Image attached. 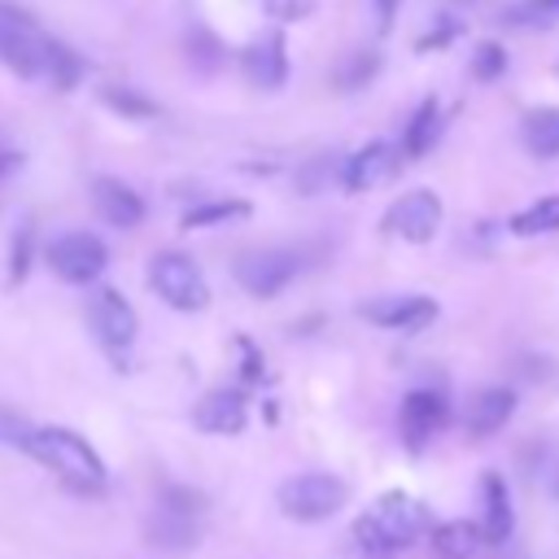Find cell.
Listing matches in <instances>:
<instances>
[{"mask_svg": "<svg viewBox=\"0 0 559 559\" xmlns=\"http://www.w3.org/2000/svg\"><path fill=\"white\" fill-rule=\"evenodd\" d=\"M26 454H31L35 463H44L48 472H57L74 493H105V485H109V467H105L100 450H96L83 432L66 428V424L35 428Z\"/></svg>", "mask_w": 559, "mask_h": 559, "instance_id": "6da1fadb", "label": "cell"}, {"mask_svg": "<svg viewBox=\"0 0 559 559\" xmlns=\"http://www.w3.org/2000/svg\"><path fill=\"white\" fill-rule=\"evenodd\" d=\"M432 528V515L419 498L393 489V493H380L358 520H354V542L367 550V555H397L406 550L411 542H419L424 533Z\"/></svg>", "mask_w": 559, "mask_h": 559, "instance_id": "7a4b0ae2", "label": "cell"}, {"mask_svg": "<svg viewBox=\"0 0 559 559\" xmlns=\"http://www.w3.org/2000/svg\"><path fill=\"white\" fill-rule=\"evenodd\" d=\"M349 502V485L332 472H297L275 489V507L297 524L332 520Z\"/></svg>", "mask_w": 559, "mask_h": 559, "instance_id": "3957f363", "label": "cell"}, {"mask_svg": "<svg viewBox=\"0 0 559 559\" xmlns=\"http://www.w3.org/2000/svg\"><path fill=\"white\" fill-rule=\"evenodd\" d=\"M148 288L170 306V310H205L210 306V284L205 271L183 253V249H157L148 258Z\"/></svg>", "mask_w": 559, "mask_h": 559, "instance_id": "277c9868", "label": "cell"}, {"mask_svg": "<svg viewBox=\"0 0 559 559\" xmlns=\"http://www.w3.org/2000/svg\"><path fill=\"white\" fill-rule=\"evenodd\" d=\"M87 323H92L100 349H105L114 362H127V354H131V345H135V336H140V314H135V306H131L118 288L100 284V288L87 297Z\"/></svg>", "mask_w": 559, "mask_h": 559, "instance_id": "5b68a950", "label": "cell"}, {"mask_svg": "<svg viewBox=\"0 0 559 559\" xmlns=\"http://www.w3.org/2000/svg\"><path fill=\"white\" fill-rule=\"evenodd\" d=\"M301 271V249H288V245H271V249H249L231 262V275L236 284L249 293V297H275L284 293Z\"/></svg>", "mask_w": 559, "mask_h": 559, "instance_id": "8992f818", "label": "cell"}, {"mask_svg": "<svg viewBox=\"0 0 559 559\" xmlns=\"http://www.w3.org/2000/svg\"><path fill=\"white\" fill-rule=\"evenodd\" d=\"M445 424H450V397L441 389H432V384L411 389L402 397V406H397V437H402V445L411 454L428 450L445 432Z\"/></svg>", "mask_w": 559, "mask_h": 559, "instance_id": "52a82bcc", "label": "cell"}, {"mask_svg": "<svg viewBox=\"0 0 559 559\" xmlns=\"http://www.w3.org/2000/svg\"><path fill=\"white\" fill-rule=\"evenodd\" d=\"M441 218H445L441 197H437L432 188H411V192H402V197L384 210L380 227H384L389 236L406 240V245H428V240L437 236Z\"/></svg>", "mask_w": 559, "mask_h": 559, "instance_id": "ba28073f", "label": "cell"}, {"mask_svg": "<svg viewBox=\"0 0 559 559\" xmlns=\"http://www.w3.org/2000/svg\"><path fill=\"white\" fill-rule=\"evenodd\" d=\"M48 266L66 284H96L109 266V249L96 231H66L48 245Z\"/></svg>", "mask_w": 559, "mask_h": 559, "instance_id": "9c48e42d", "label": "cell"}, {"mask_svg": "<svg viewBox=\"0 0 559 559\" xmlns=\"http://www.w3.org/2000/svg\"><path fill=\"white\" fill-rule=\"evenodd\" d=\"M39 26L26 9L0 0V66L13 70L17 79H35L39 74Z\"/></svg>", "mask_w": 559, "mask_h": 559, "instance_id": "30bf717a", "label": "cell"}, {"mask_svg": "<svg viewBox=\"0 0 559 559\" xmlns=\"http://www.w3.org/2000/svg\"><path fill=\"white\" fill-rule=\"evenodd\" d=\"M240 74L249 79V87H262V92H280L288 83V39L280 26L262 31L240 48Z\"/></svg>", "mask_w": 559, "mask_h": 559, "instance_id": "8fae6325", "label": "cell"}, {"mask_svg": "<svg viewBox=\"0 0 559 559\" xmlns=\"http://www.w3.org/2000/svg\"><path fill=\"white\" fill-rule=\"evenodd\" d=\"M358 314L389 332H424L428 323H437V301L424 293H389V297L362 301Z\"/></svg>", "mask_w": 559, "mask_h": 559, "instance_id": "7c38bea8", "label": "cell"}, {"mask_svg": "<svg viewBox=\"0 0 559 559\" xmlns=\"http://www.w3.org/2000/svg\"><path fill=\"white\" fill-rule=\"evenodd\" d=\"M192 424L201 432H210V437H236V432H245V424H249V397H245V389L218 384V389L201 393V402L192 406Z\"/></svg>", "mask_w": 559, "mask_h": 559, "instance_id": "4fadbf2b", "label": "cell"}, {"mask_svg": "<svg viewBox=\"0 0 559 559\" xmlns=\"http://www.w3.org/2000/svg\"><path fill=\"white\" fill-rule=\"evenodd\" d=\"M397 166H402L397 144H389V140H367L362 148H354L349 157H341V188L367 192V188L384 183Z\"/></svg>", "mask_w": 559, "mask_h": 559, "instance_id": "5bb4252c", "label": "cell"}, {"mask_svg": "<svg viewBox=\"0 0 559 559\" xmlns=\"http://www.w3.org/2000/svg\"><path fill=\"white\" fill-rule=\"evenodd\" d=\"M92 210L109 223V227H122V231H131V227H140L144 223V197L131 188V183H122L118 175H96L92 179Z\"/></svg>", "mask_w": 559, "mask_h": 559, "instance_id": "9a60e30c", "label": "cell"}, {"mask_svg": "<svg viewBox=\"0 0 559 559\" xmlns=\"http://www.w3.org/2000/svg\"><path fill=\"white\" fill-rule=\"evenodd\" d=\"M515 406H520V397H515L511 384H485V389L472 397V406H467V419H463L467 437H472V441H489L493 432H502V428L511 424Z\"/></svg>", "mask_w": 559, "mask_h": 559, "instance_id": "2e32d148", "label": "cell"}, {"mask_svg": "<svg viewBox=\"0 0 559 559\" xmlns=\"http://www.w3.org/2000/svg\"><path fill=\"white\" fill-rule=\"evenodd\" d=\"M144 546L166 550V555H183L201 546V515H183L170 507H153L144 520Z\"/></svg>", "mask_w": 559, "mask_h": 559, "instance_id": "e0dca14e", "label": "cell"}, {"mask_svg": "<svg viewBox=\"0 0 559 559\" xmlns=\"http://www.w3.org/2000/svg\"><path fill=\"white\" fill-rule=\"evenodd\" d=\"M480 502H485V511H480V542L485 546H502V542H511V533H515V507H511V489H507V480L498 476V472H485L480 476Z\"/></svg>", "mask_w": 559, "mask_h": 559, "instance_id": "ac0fdd59", "label": "cell"}, {"mask_svg": "<svg viewBox=\"0 0 559 559\" xmlns=\"http://www.w3.org/2000/svg\"><path fill=\"white\" fill-rule=\"evenodd\" d=\"M437 140H441V100L424 96L415 105V114L406 118V127H402L397 153H402V162H419V157H428L437 148Z\"/></svg>", "mask_w": 559, "mask_h": 559, "instance_id": "d6986e66", "label": "cell"}, {"mask_svg": "<svg viewBox=\"0 0 559 559\" xmlns=\"http://www.w3.org/2000/svg\"><path fill=\"white\" fill-rule=\"evenodd\" d=\"M39 74H48V83H52L57 92H74V87L83 83V74H87V61H83V52H74L66 39L44 35V44H39Z\"/></svg>", "mask_w": 559, "mask_h": 559, "instance_id": "ffe728a7", "label": "cell"}, {"mask_svg": "<svg viewBox=\"0 0 559 559\" xmlns=\"http://www.w3.org/2000/svg\"><path fill=\"white\" fill-rule=\"evenodd\" d=\"M249 214H253V205L240 201V197H210V201L188 205L183 218H179V227L205 231V227H223V223H236V218H249Z\"/></svg>", "mask_w": 559, "mask_h": 559, "instance_id": "44dd1931", "label": "cell"}, {"mask_svg": "<svg viewBox=\"0 0 559 559\" xmlns=\"http://www.w3.org/2000/svg\"><path fill=\"white\" fill-rule=\"evenodd\" d=\"M507 231H511V236H520V240H533V236H550V231H559V192H546V197L528 201L524 210H515V214H511V223H507Z\"/></svg>", "mask_w": 559, "mask_h": 559, "instance_id": "7402d4cb", "label": "cell"}, {"mask_svg": "<svg viewBox=\"0 0 559 559\" xmlns=\"http://www.w3.org/2000/svg\"><path fill=\"white\" fill-rule=\"evenodd\" d=\"M432 537V559H472L480 546V528L472 520H445L428 528Z\"/></svg>", "mask_w": 559, "mask_h": 559, "instance_id": "603a6c76", "label": "cell"}, {"mask_svg": "<svg viewBox=\"0 0 559 559\" xmlns=\"http://www.w3.org/2000/svg\"><path fill=\"white\" fill-rule=\"evenodd\" d=\"M520 140L533 157H559V109L555 105L528 109L520 122Z\"/></svg>", "mask_w": 559, "mask_h": 559, "instance_id": "cb8c5ba5", "label": "cell"}, {"mask_svg": "<svg viewBox=\"0 0 559 559\" xmlns=\"http://www.w3.org/2000/svg\"><path fill=\"white\" fill-rule=\"evenodd\" d=\"M183 57H188V66H192L197 74H214V70H223L227 48H223V39H218L210 26L192 22L188 35H183Z\"/></svg>", "mask_w": 559, "mask_h": 559, "instance_id": "d4e9b609", "label": "cell"}, {"mask_svg": "<svg viewBox=\"0 0 559 559\" xmlns=\"http://www.w3.org/2000/svg\"><path fill=\"white\" fill-rule=\"evenodd\" d=\"M380 66H384V57H380L376 48H354V52H345V57L332 66V83H336L341 92H358V87H367V83L380 74Z\"/></svg>", "mask_w": 559, "mask_h": 559, "instance_id": "484cf974", "label": "cell"}, {"mask_svg": "<svg viewBox=\"0 0 559 559\" xmlns=\"http://www.w3.org/2000/svg\"><path fill=\"white\" fill-rule=\"evenodd\" d=\"M100 105L114 109L118 118L127 122H144V118H157V100L144 96L140 87H122V83H105L100 87Z\"/></svg>", "mask_w": 559, "mask_h": 559, "instance_id": "4316f807", "label": "cell"}, {"mask_svg": "<svg viewBox=\"0 0 559 559\" xmlns=\"http://www.w3.org/2000/svg\"><path fill=\"white\" fill-rule=\"evenodd\" d=\"M31 258H35V223H22L9 245V288H17L31 275Z\"/></svg>", "mask_w": 559, "mask_h": 559, "instance_id": "83f0119b", "label": "cell"}, {"mask_svg": "<svg viewBox=\"0 0 559 559\" xmlns=\"http://www.w3.org/2000/svg\"><path fill=\"white\" fill-rule=\"evenodd\" d=\"M502 74H507V44H498V39L476 44V52H472V79L476 83H493Z\"/></svg>", "mask_w": 559, "mask_h": 559, "instance_id": "f1b7e54d", "label": "cell"}, {"mask_svg": "<svg viewBox=\"0 0 559 559\" xmlns=\"http://www.w3.org/2000/svg\"><path fill=\"white\" fill-rule=\"evenodd\" d=\"M559 17V0H520L511 9H502L507 26H550Z\"/></svg>", "mask_w": 559, "mask_h": 559, "instance_id": "f546056e", "label": "cell"}, {"mask_svg": "<svg viewBox=\"0 0 559 559\" xmlns=\"http://www.w3.org/2000/svg\"><path fill=\"white\" fill-rule=\"evenodd\" d=\"M157 507H170V511H183V515H205V493L192 489V485H162Z\"/></svg>", "mask_w": 559, "mask_h": 559, "instance_id": "4dcf8cb0", "label": "cell"}, {"mask_svg": "<svg viewBox=\"0 0 559 559\" xmlns=\"http://www.w3.org/2000/svg\"><path fill=\"white\" fill-rule=\"evenodd\" d=\"M328 179H341V166H332L328 162V153H319V157H310L301 170H297V188L306 192V197H314V192H323V183Z\"/></svg>", "mask_w": 559, "mask_h": 559, "instance_id": "1f68e13d", "label": "cell"}, {"mask_svg": "<svg viewBox=\"0 0 559 559\" xmlns=\"http://www.w3.org/2000/svg\"><path fill=\"white\" fill-rule=\"evenodd\" d=\"M31 437H35V424H26L17 411H9V406H0V445H9V450H31Z\"/></svg>", "mask_w": 559, "mask_h": 559, "instance_id": "d6a6232c", "label": "cell"}, {"mask_svg": "<svg viewBox=\"0 0 559 559\" xmlns=\"http://www.w3.org/2000/svg\"><path fill=\"white\" fill-rule=\"evenodd\" d=\"M236 349H240V376H245V384H258V380L266 376V358H262V349H258L249 336H236Z\"/></svg>", "mask_w": 559, "mask_h": 559, "instance_id": "836d02e7", "label": "cell"}, {"mask_svg": "<svg viewBox=\"0 0 559 559\" xmlns=\"http://www.w3.org/2000/svg\"><path fill=\"white\" fill-rule=\"evenodd\" d=\"M454 35H459V17L441 13V26H432L428 35H419V39H415V48H419V52H428V48H445Z\"/></svg>", "mask_w": 559, "mask_h": 559, "instance_id": "e575fe53", "label": "cell"}, {"mask_svg": "<svg viewBox=\"0 0 559 559\" xmlns=\"http://www.w3.org/2000/svg\"><path fill=\"white\" fill-rule=\"evenodd\" d=\"M397 4H402V0H376V31H380V35H389V31H393Z\"/></svg>", "mask_w": 559, "mask_h": 559, "instance_id": "d590c367", "label": "cell"}, {"mask_svg": "<svg viewBox=\"0 0 559 559\" xmlns=\"http://www.w3.org/2000/svg\"><path fill=\"white\" fill-rule=\"evenodd\" d=\"M17 166H22V153H17V148H13L4 135H0V179H4V175H13Z\"/></svg>", "mask_w": 559, "mask_h": 559, "instance_id": "8d00e7d4", "label": "cell"}]
</instances>
